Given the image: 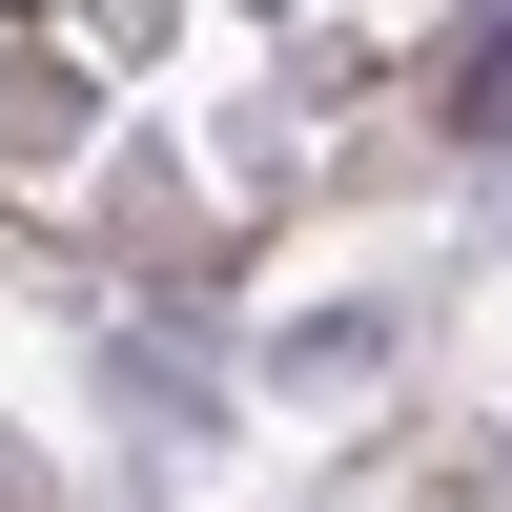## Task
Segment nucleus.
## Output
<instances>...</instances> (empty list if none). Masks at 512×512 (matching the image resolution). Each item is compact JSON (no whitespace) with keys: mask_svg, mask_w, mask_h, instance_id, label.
Instances as JSON below:
<instances>
[{"mask_svg":"<svg viewBox=\"0 0 512 512\" xmlns=\"http://www.w3.org/2000/svg\"><path fill=\"white\" fill-rule=\"evenodd\" d=\"M431 103H451V144H512V0L451 41V82H431Z\"/></svg>","mask_w":512,"mask_h":512,"instance_id":"1","label":"nucleus"}]
</instances>
